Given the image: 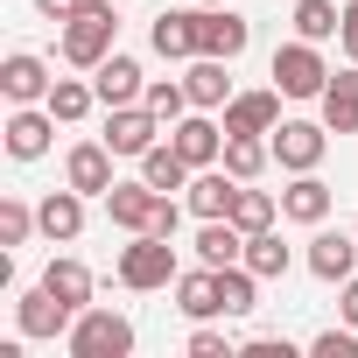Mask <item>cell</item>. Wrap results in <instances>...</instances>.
<instances>
[{
	"label": "cell",
	"mask_w": 358,
	"mask_h": 358,
	"mask_svg": "<svg viewBox=\"0 0 358 358\" xmlns=\"http://www.w3.org/2000/svg\"><path fill=\"white\" fill-rule=\"evenodd\" d=\"M162 134H169V127H162L148 106H106V148H113L120 162H141Z\"/></svg>",
	"instance_id": "cell-7"
},
{
	"label": "cell",
	"mask_w": 358,
	"mask_h": 358,
	"mask_svg": "<svg viewBox=\"0 0 358 358\" xmlns=\"http://www.w3.org/2000/svg\"><path fill=\"white\" fill-rule=\"evenodd\" d=\"M120 8H127V0H120Z\"/></svg>",
	"instance_id": "cell-42"
},
{
	"label": "cell",
	"mask_w": 358,
	"mask_h": 358,
	"mask_svg": "<svg viewBox=\"0 0 358 358\" xmlns=\"http://www.w3.org/2000/svg\"><path fill=\"white\" fill-rule=\"evenodd\" d=\"M43 106H50V113H57V120H64V127H78V120H85V113H92V106H99V92H92V78H57V85H50V99H43Z\"/></svg>",
	"instance_id": "cell-30"
},
{
	"label": "cell",
	"mask_w": 358,
	"mask_h": 358,
	"mask_svg": "<svg viewBox=\"0 0 358 358\" xmlns=\"http://www.w3.org/2000/svg\"><path fill=\"white\" fill-rule=\"evenodd\" d=\"M57 127H64V120H57L50 106H15V113H8V127H0V141H8V155H15V162H43V155H50V141H57Z\"/></svg>",
	"instance_id": "cell-8"
},
{
	"label": "cell",
	"mask_w": 358,
	"mask_h": 358,
	"mask_svg": "<svg viewBox=\"0 0 358 358\" xmlns=\"http://www.w3.org/2000/svg\"><path fill=\"white\" fill-rule=\"evenodd\" d=\"M92 92H99V106H141L148 78H141V64H134L127 50H113V57L92 71Z\"/></svg>",
	"instance_id": "cell-19"
},
{
	"label": "cell",
	"mask_w": 358,
	"mask_h": 358,
	"mask_svg": "<svg viewBox=\"0 0 358 358\" xmlns=\"http://www.w3.org/2000/svg\"><path fill=\"white\" fill-rule=\"evenodd\" d=\"M316 358H358V330L344 323V330H316V344H309Z\"/></svg>",
	"instance_id": "cell-35"
},
{
	"label": "cell",
	"mask_w": 358,
	"mask_h": 358,
	"mask_svg": "<svg viewBox=\"0 0 358 358\" xmlns=\"http://www.w3.org/2000/svg\"><path fill=\"white\" fill-rule=\"evenodd\" d=\"M337 316L358 330V274H351V281H337Z\"/></svg>",
	"instance_id": "cell-38"
},
{
	"label": "cell",
	"mask_w": 358,
	"mask_h": 358,
	"mask_svg": "<svg viewBox=\"0 0 358 358\" xmlns=\"http://www.w3.org/2000/svg\"><path fill=\"white\" fill-rule=\"evenodd\" d=\"M330 204H337V190L323 183L316 169H302V176H288V190H281V218H288V225H309V232H316V225L330 218Z\"/></svg>",
	"instance_id": "cell-14"
},
{
	"label": "cell",
	"mask_w": 358,
	"mask_h": 358,
	"mask_svg": "<svg viewBox=\"0 0 358 358\" xmlns=\"http://www.w3.org/2000/svg\"><path fill=\"white\" fill-rule=\"evenodd\" d=\"M274 218H281V197H274V190L239 183V197H232V225H239V232H267Z\"/></svg>",
	"instance_id": "cell-31"
},
{
	"label": "cell",
	"mask_w": 358,
	"mask_h": 358,
	"mask_svg": "<svg viewBox=\"0 0 358 358\" xmlns=\"http://www.w3.org/2000/svg\"><path fill=\"white\" fill-rule=\"evenodd\" d=\"M218 120H225V134H274V127H281V85H267V92H232V106H225Z\"/></svg>",
	"instance_id": "cell-17"
},
{
	"label": "cell",
	"mask_w": 358,
	"mask_h": 358,
	"mask_svg": "<svg viewBox=\"0 0 358 358\" xmlns=\"http://www.w3.org/2000/svg\"><path fill=\"white\" fill-rule=\"evenodd\" d=\"M148 50L169 57V64H190L197 57V8H162L148 22Z\"/></svg>",
	"instance_id": "cell-15"
},
{
	"label": "cell",
	"mask_w": 358,
	"mask_h": 358,
	"mask_svg": "<svg viewBox=\"0 0 358 358\" xmlns=\"http://www.w3.org/2000/svg\"><path fill=\"white\" fill-rule=\"evenodd\" d=\"M239 358H295V344L288 337H253V344H239Z\"/></svg>",
	"instance_id": "cell-37"
},
{
	"label": "cell",
	"mask_w": 358,
	"mask_h": 358,
	"mask_svg": "<svg viewBox=\"0 0 358 358\" xmlns=\"http://www.w3.org/2000/svg\"><path fill=\"white\" fill-rule=\"evenodd\" d=\"M113 50H120V0H85L64 22V36H57V57L71 71H99Z\"/></svg>",
	"instance_id": "cell-1"
},
{
	"label": "cell",
	"mask_w": 358,
	"mask_h": 358,
	"mask_svg": "<svg viewBox=\"0 0 358 358\" xmlns=\"http://www.w3.org/2000/svg\"><path fill=\"white\" fill-rule=\"evenodd\" d=\"M288 22H295L302 43H330V36L344 29V8H337V0H295V15H288Z\"/></svg>",
	"instance_id": "cell-29"
},
{
	"label": "cell",
	"mask_w": 358,
	"mask_h": 358,
	"mask_svg": "<svg viewBox=\"0 0 358 358\" xmlns=\"http://www.w3.org/2000/svg\"><path fill=\"white\" fill-rule=\"evenodd\" d=\"M218 302H225V316H253V309H260V274H253L246 260L218 267Z\"/></svg>",
	"instance_id": "cell-27"
},
{
	"label": "cell",
	"mask_w": 358,
	"mask_h": 358,
	"mask_svg": "<svg viewBox=\"0 0 358 358\" xmlns=\"http://www.w3.org/2000/svg\"><path fill=\"white\" fill-rule=\"evenodd\" d=\"M351 232H358V218H351Z\"/></svg>",
	"instance_id": "cell-41"
},
{
	"label": "cell",
	"mask_w": 358,
	"mask_h": 358,
	"mask_svg": "<svg viewBox=\"0 0 358 358\" xmlns=\"http://www.w3.org/2000/svg\"><path fill=\"white\" fill-rule=\"evenodd\" d=\"M246 43H253V22L232 15V0H225V8H197V57H225V64H239Z\"/></svg>",
	"instance_id": "cell-6"
},
{
	"label": "cell",
	"mask_w": 358,
	"mask_h": 358,
	"mask_svg": "<svg viewBox=\"0 0 358 358\" xmlns=\"http://www.w3.org/2000/svg\"><path fill=\"white\" fill-rule=\"evenodd\" d=\"M197 260H204V267L246 260V232H239L232 218H197Z\"/></svg>",
	"instance_id": "cell-25"
},
{
	"label": "cell",
	"mask_w": 358,
	"mask_h": 358,
	"mask_svg": "<svg viewBox=\"0 0 358 358\" xmlns=\"http://www.w3.org/2000/svg\"><path fill=\"white\" fill-rule=\"evenodd\" d=\"M64 351H71V358H127V351H134V323H127L120 309H78Z\"/></svg>",
	"instance_id": "cell-4"
},
{
	"label": "cell",
	"mask_w": 358,
	"mask_h": 358,
	"mask_svg": "<svg viewBox=\"0 0 358 358\" xmlns=\"http://www.w3.org/2000/svg\"><path fill=\"white\" fill-rule=\"evenodd\" d=\"M267 148H274V162H281L288 176H302V169H316V162L330 155V127H323V120H281V127L267 134Z\"/></svg>",
	"instance_id": "cell-5"
},
{
	"label": "cell",
	"mask_w": 358,
	"mask_h": 358,
	"mask_svg": "<svg viewBox=\"0 0 358 358\" xmlns=\"http://www.w3.org/2000/svg\"><path fill=\"white\" fill-rule=\"evenodd\" d=\"M183 85H190V106H197V113H225V106H232V64H225V57H190Z\"/></svg>",
	"instance_id": "cell-20"
},
{
	"label": "cell",
	"mask_w": 358,
	"mask_h": 358,
	"mask_svg": "<svg viewBox=\"0 0 358 358\" xmlns=\"http://www.w3.org/2000/svg\"><path fill=\"white\" fill-rule=\"evenodd\" d=\"M267 78L281 85V99H323V85H330V64H323V43H302V36H288V43L274 50Z\"/></svg>",
	"instance_id": "cell-3"
},
{
	"label": "cell",
	"mask_w": 358,
	"mask_h": 358,
	"mask_svg": "<svg viewBox=\"0 0 358 358\" xmlns=\"http://www.w3.org/2000/svg\"><path fill=\"white\" fill-rule=\"evenodd\" d=\"M71 323H78V309H71L64 295H50L43 281L15 302V330H22V337H71Z\"/></svg>",
	"instance_id": "cell-11"
},
{
	"label": "cell",
	"mask_w": 358,
	"mask_h": 358,
	"mask_svg": "<svg viewBox=\"0 0 358 358\" xmlns=\"http://www.w3.org/2000/svg\"><path fill=\"white\" fill-rule=\"evenodd\" d=\"M50 64L36 57V50H8V57H0V99H8V106H43L50 99Z\"/></svg>",
	"instance_id": "cell-9"
},
{
	"label": "cell",
	"mask_w": 358,
	"mask_h": 358,
	"mask_svg": "<svg viewBox=\"0 0 358 358\" xmlns=\"http://www.w3.org/2000/svg\"><path fill=\"white\" fill-rule=\"evenodd\" d=\"M141 106L162 120V127H176V120H183L190 113V85L183 78H148V92H141Z\"/></svg>",
	"instance_id": "cell-32"
},
{
	"label": "cell",
	"mask_w": 358,
	"mask_h": 358,
	"mask_svg": "<svg viewBox=\"0 0 358 358\" xmlns=\"http://www.w3.org/2000/svg\"><path fill=\"white\" fill-rule=\"evenodd\" d=\"M204 8H225V0H204Z\"/></svg>",
	"instance_id": "cell-40"
},
{
	"label": "cell",
	"mask_w": 358,
	"mask_h": 358,
	"mask_svg": "<svg viewBox=\"0 0 358 358\" xmlns=\"http://www.w3.org/2000/svg\"><path fill=\"white\" fill-rule=\"evenodd\" d=\"M323 127L330 134H358V64H344V71H330V85H323Z\"/></svg>",
	"instance_id": "cell-23"
},
{
	"label": "cell",
	"mask_w": 358,
	"mask_h": 358,
	"mask_svg": "<svg viewBox=\"0 0 358 358\" xmlns=\"http://www.w3.org/2000/svg\"><path fill=\"white\" fill-rule=\"evenodd\" d=\"M288 260H295V253H288V239H281L274 225H267V232H246V267H253L260 281H281Z\"/></svg>",
	"instance_id": "cell-28"
},
{
	"label": "cell",
	"mask_w": 358,
	"mask_h": 358,
	"mask_svg": "<svg viewBox=\"0 0 358 358\" xmlns=\"http://www.w3.org/2000/svg\"><path fill=\"white\" fill-rule=\"evenodd\" d=\"M176 309H183L190 323H218L225 316V302H218V267H190V274H176Z\"/></svg>",
	"instance_id": "cell-21"
},
{
	"label": "cell",
	"mask_w": 358,
	"mask_h": 358,
	"mask_svg": "<svg viewBox=\"0 0 358 358\" xmlns=\"http://www.w3.org/2000/svg\"><path fill=\"white\" fill-rule=\"evenodd\" d=\"M190 358H239V344H232L225 330H211V323H197V330H190Z\"/></svg>",
	"instance_id": "cell-34"
},
{
	"label": "cell",
	"mask_w": 358,
	"mask_h": 358,
	"mask_svg": "<svg viewBox=\"0 0 358 358\" xmlns=\"http://www.w3.org/2000/svg\"><path fill=\"white\" fill-rule=\"evenodd\" d=\"M29 232H43L36 211H29L22 197H0V246H29Z\"/></svg>",
	"instance_id": "cell-33"
},
{
	"label": "cell",
	"mask_w": 358,
	"mask_h": 358,
	"mask_svg": "<svg viewBox=\"0 0 358 358\" xmlns=\"http://www.w3.org/2000/svg\"><path fill=\"white\" fill-rule=\"evenodd\" d=\"M141 176H148V183H155L162 197H176V190H190V176H197V169H190L183 155H176V141L162 134V141H155V148L141 155Z\"/></svg>",
	"instance_id": "cell-24"
},
{
	"label": "cell",
	"mask_w": 358,
	"mask_h": 358,
	"mask_svg": "<svg viewBox=\"0 0 358 358\" xmlns=\"http://www.w3.org/2000/svg\"><path fill=\"white\" fill-rule=\"evenodd\" d=\"M169 141H176V155H183L190 169H218V155H225V120H211V113H183L169 127Z\"/></svg>",
	"instance_id": "cell-10"
},
{
	"label": "cell",
	"mask_w": 358,
	"mask_h": 358,
	"mask_svg": "<svg viewBox=\"0 0 358 358\" xmlns=\"http://www.w3.org/2000/svg\"><path fill=\"white\" fill-rule=\"evenodd\" d=\"M113 274H120V288H134V295L176 288V274H183V267H176V239H162V232H127Z\"/></svg>",
	"instance_id": "cell-2"
},
{
	"label": "cell",
	"mask_w": 358,
	"mask_h": 358,
	"mask_svg": "<svg viewBox=\"0 0 358 358\" xmlns=\"http://www.w3.org/2000/svg\"><path fill=\"white\" fill-rule=\"evenodd\" d=\"M78 8H85V0H36V15H43V22H71Z\"/></svg>",
	"instance_id": "cell-39"
},
{
	"label": "cell",
	"mask_w": 358,
	"mask_h": 358,
	"mask_svg": "<svg viewBox=\"0 0 358 358\" xmlns=\"http://www.w3.org/2000/svg\"><path fill=\"white\" fill-rule=\"evenodd\" d=\"M337 50H344V64H358V0H344V29H337Z\"/></svg>",
	"instance_id": "cell-36"
},
{
	"label": "cell",
	"mask_w": 358,
	"mask_h": 358,
	"mask_svg": "<svg viewBox=\"0 0 358 358\" xmlns=\"http://www.w3.org/2000/svg\"><path fill=\"white\" fill-rule=\"evenodd\" d=\"M113 162H120V155L106 148V134H99V141H78V148L64 155V183H71V190H85V197H106V190L120 183Z\"/></svg>",
	"instance_id": "cell-12"
},
{
	"label": "cell",
	"mask_w": 358,
	"mask_h": 358,
	"mask_svg": "<svg viewBox=\"0 0 358 358\" xmlns=\"http://www.w3.org/2000/svg\"><path fill=\"white\" fill-rule=\"evenodd\" d=\"M155 204H162V190L148 183V176H134V183H113V190H106V218H113L120 232H148V225H155Z\"/></svg>",
	"instance_id": "cell-16"
},
{
	"label": "cell",
	"mask_w": 358,
	"mask_h": 358,
	"mask_svg": "<svg viewBox=\"0 0 358 358\" xmlns=\"http://www.w3.org/2000/svg\"><path fill=\"white\" fill-rule=\"evenodd\" d=\"M302 260H309V274H316V281H330V288H337V281H351V274H358V232H330V225H316V239H309V253H302Z\"/></svg>",
	"instance_id": "cell-13"
},
{
	"label": "cell",
	"mask_w": 358,
	"mask_h": 358,
	"mask_svg": "<svg viewBox=\"0 0 358 358\" xmlns=\"http://www.w3.org/2000/svg\"><path fill=\"white\" fill-rule=\"evenodd\" d=\"M36 225H43V239H57V246H71L78 232H85V190H50L43 204H36Z\"/></svg>",
	"instance_id": "cell-22"
},
{
	"label": "cell",
	"mask_w": 358,
	"mask_h": 358,
	"mask_svg": "<svg viewBox=\"0 0 358 358\" xmlns=\"http://www.w3.org/2000/svg\"><path fill=\"white\" fill-rule=\"evenodd\" d=\"M43 288H50V295H64L71 309H92V288H99V281H92V267H85V260L57 253V260L43 267Z\"/></svg>",
	"instance_id": "cell-26"
},
{
	"label": "cell",
	"mask_w": 358,
	"mask_h": 358,
	"mask_svg": "<svg viewBox=\"0 0 358 358\" xmlns=\"http://www.w3.org/2000/svg\"><path fill=\"white\" fill-rule=\"evenodd\" d=\"M232 197H239V176H232L225 162H218V169H197L190 190H183L190 218H232Z\"/></svg>",
	"instance_id": "cell-18"
}]
</instances>
